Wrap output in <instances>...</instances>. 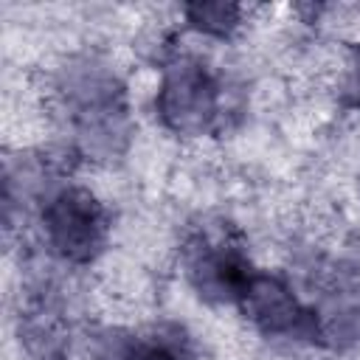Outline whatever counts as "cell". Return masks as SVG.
I'll use <instances>...</instances> for the list:
<instances>
[{"label": "cell", "mask_w": 360, "mask_h": 360, "mask_svg": "<svg viewBox=\"0 0 360 360\" xmlns=\"http://www.w3.org/2000/svg\"><path fill=\"white\" fill-rule=\"evenodd\" d=\"M42 228L48 248L59 259L87 264L107 242V211L87 188L68 186L45 200Z\"/></svg>", "instance_id": "3957f363"}, {"label": "cell", "mask_w": 360, "mask_h": 360, "mask_svg": "<svg viewBox=\"0 0 360 360\" xmlns=\"http://www.w3.org/2000/svg\"><path fill=\"white\" fill-rule=\"evenodd\" d=\"M20 343L31 360H62L68 352V323L51 295L28 298L20 312Z\"/></svg>", "instance_id": "8992f818"}, {"label": "cell", "mask_w": 360, "mask_h": 360, "mask_svg": "<svg viewBox=\"0 0 360 360\" xmlns=\"http://www.w3.org/2000/svg\"><path fill=\"white\" fill-rule=\"evenodd\" d=\"M239 307L253 321L256 329L273 338H318L315 309H307L292 287L270 273L250 276L239 295Z\"/></svg>", "instance_id": "5b68a950"}, {"label": "cell", "mask_w": 360, "mask_h": 360, "mask_svg": "<svg viewBox=\"0 0 360 360\" xmlns=\"http://www.w3.org/2000/svg\"><path fill=\"white\" fill-rule=\"evenodd\" d=\"M155 107L172 132L202 135L222 112V87L202 62L180 56L166 65Z\"/></svg>", "instance_id": "7a4b0ae2"}, {"label": "cell", "mask_w": 360, "mask_h": 360, "mask_svg": "<svg viewBox=\"0 0 360 360\" xmlns=\"http://www.w3.org/2000/svg\"><path fill=\"white\" fill-rule=\"evenodd\" d=\"M62 107L73 124L76 143L93 158H112L129 135L124 93L112 73L98 65L68 68L59 84Z\"/></svg>", "instance_id": "6da1fadb"}, {"label": "cell", "mask_w": 360, "mask_h": 360, "mask_svg": "<svg viewBox=\"0 0 360 360\" xmlns=\"http://www.w3.org/2000/svg\"><path fill=\"white\" fill-rule=\"evenodd\" d=\"M186 17L197 31H205L211 37H228L239 25L242 8L231 3H194L186 6Z\"/></svg>", "instance_id": "ba28073f"}, {"label": "cell", "mask_w": 360, "mask_h": 360, "mask_svg": "<svg viewBox=\"0 0 360 360\" xmlns=\"http://www.w3.org/2000/svg\"><path fill=\"white\" fill-rule=\"evenodd\" d=\"M186 273L200 295L208 301H239L253 270L242 248L228 231H208L191 236L186 245Z\"/></svg>", "instance_id": "277c9868"}, {"label": "cell", "mask_w": 360, "mask_h": 360, "mask_svg": "<svg viewBox=\"0 0 360 360\" xmlns=\"http://www.w3.org/2000/svg\"><path fill=\"white\" fill-rule=\"evenodd\" d=\"M354 87H357V93H360V65H357V79H354Z\"/></svg>", "instance_id": "9c48e42d"}, {"label": "cell", "mask_w": 360, "mask_h": 360, "mask_svg": "<svg viewBox=\"0 0 360 360\" xmlns=\"http://www.w3.org/2000/svg\"><path fill=\"white\" fill-rule=\"evenodd\" d=\"M110 360H191L188 338L177 329H155L146 335H124L112 338Z\"/></svg>", "instance_id": "52a82bcc"}]
</instances>
